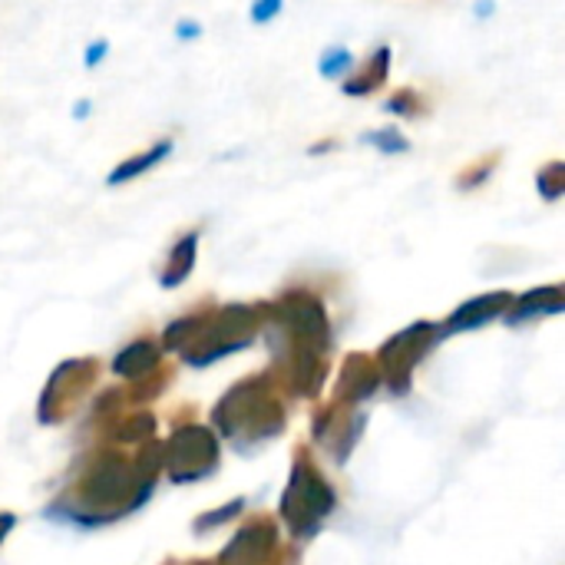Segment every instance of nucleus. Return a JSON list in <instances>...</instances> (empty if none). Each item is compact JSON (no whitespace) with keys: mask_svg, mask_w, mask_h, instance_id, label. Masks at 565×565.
<instances>
[{"mask_svg":"<svg viewBox=\"0 0 565 565\" xmlns=\"http://www.w3.org/2000/svg\"><path fill=\"white\" fill-rule=\"evenodd\" d=\"M344 146V139L338 136V132H331V136H321V139H315L311 146H308V156L311 159H321V156H331V152H338Z\"/></svg>","mask_w":565,"mask_h":565,"instance_id":"obj_15","label":"nucleus"},{"mask_svg":"<svg viewBox=\"0 0 565 565\" xmlns=\"http://www.w3.org/2000/svg\"><path fill=\"white\" fill-rule=\"evenodd\" d=\"M536 192L546 205H556L565 195V162L550 159L536 169Z\"/></svg>","mask_w":565,"mask_h":565,"instance_id":"obj_11","label":"nucleus"},{"mask_svg":"<svg viewBox=\"0 0 565 565\" xmlns=\"http://www.w3.org/2000/svg\"><path fill=\"white\" fill-rule=\"evenodd\" d=\"M172 152H175V136H172V132H169V136H159V139L149 142L146 149H136V152H129L126 159H119V162L106 172V185H109V189H119V185H126V182H136V179H142L146 172H152L156 166H162Z\"/></svg>","mask_w":565,"mask_h":565,"instance_id":"obj_5","label":"nucleus"},{"mask_svg":"<svg viewBox=\"0 0 565 565\" xmlns=\"http://www.w3.org/2000/svg\"><path fill=\"white\" fill-rule=\"evenodd\" d=\"M172 33H175V40H179V43H192V40H199V36H202V23H199V20H192V17H182V20L175 23V30H172Z\"/></svg>","mask_w":565,"mask_h":565,"instance_id":"obj_16","label":"nucleus"},{"mask_svg":"<svg viewBox=\"0 0 565 565\" xmlns=\"http://www.w3.org/2000/svg\"><path fill=\"white\" fill-rule=\"evenodd\" d=\"M281 321L305 341H315L318 348L328 341V311L311 291H288L278 301Z\"/></svg>","mask_w":565,"mask_h":565,"instance_id":"obj_1","label":"nucleus"},{"mask_svg":"<svg viewBox=\"0 0 565 565\" xmlns=\"http://www.w3.org/2000/svg\"><path fill=\"white\" fill-rule=\"evenodd\" d=\"M89 113H93V103H89V99H76V106H73V119H76V122H83Z\"/></svg>","mask_w":565,"mask_h":565,"instance_id":"obj_17","label":"nucleus"},{"mask_svg":"<svg viewBox=\"0 0 565 565\" xmlns=\"http://www.w3.org/2000/svg\"><path fill=\"white\" fill-rule=\"evenodd\" d=\"M493 10H497V7H493V0H480V3H477V10H473V13H477V17H490V13H493Z\"/></svg>","mask_w":565,"mask_h":565,"instance_id":"obj_18","label":"nucleus"},{"mask_svg":"<svg viewBox=\"0 0 565 565\" xmlns=\"http://www.w3.org/2000/svg\"><path fill=\"white\" fill-rule=\"evenodd\" d=\"M281 10H285V0H252L248 3V20L255 26H268V23H275L281 17Z\"/></svg>","mask_w":565,"mask_h":565,"instance_id":"obj_13","label":"nucleus"},{"mask_svg":"<svg viewBox=\"0 0 565 565\" xmlns=\"http://www.w3.org/2000/svg\"><path fill=\"white\" fill-rule=\"evenodd\" d=\"M152 361H156L152 341H132V344L113 361V371H119V374H139V371L149 367Z\"/></svg>","mask_w":565,"mask_h":565,"instance_id":"obj_12","label":"nucleus"},{"mask_svg":"<svg viewBox=\"0 0 565 565\" xmlns=\"http://www.w3.org/2000/svg\"><path fill=\"white\" fill-rule=\"evenodd\" d=\"M354 63H358L354 50L344 46V43H334V46H324V50H321V56H318V73H321V79H338V83H341V79L351 73Z\"/></svg>","mask_w":565,"mask_h":565,"instance_id":"obj_10","label":"nucleus"},{"mask_svg":"<svg viewBox=\"0 0 565 565\" xmlns=\"http://www.w3.org/2000/svg\"><path fill=\"white\" fill-rule=\"evenodd\" d=\"M381 109L394 119H404V122H424L427 116H434L437 106L420 86H397L384 96Z\"/></svg>","mask_w":565,"mask_h":565,"instance_id":"obj_7","label":"nucleus"},{"mask_svg":"<svg viewBox=\"0 0 565 565\" xmlns=\"http://www.w3.org/2000/svg\"><path fill=\"white\" fill-rule=\"evenodd\" d=\"M503 156H507L503 149H490V152L473 156L470 162H463V166L454 172V189L463 192V195H473V192L487 189V185L493 182V175L500 172Z\"/></svg>","mask_w":565,"mask_h":565,"instance_id":"obj_8","label":"nucleus"},{"mask_svg":"<svg viewBox=\"0 0 565 565\" xmlns=\"http://www.w3.org/2000/svg\"><path fill=\"white\" fill-rule=\"evenodd\" d=\"M391 66H394V46L391 43H377L364 60H358L351 66V73L341 79V93L351 99H367L377 96L387 79H391Z\"/></svg>","mask_w":565,"mask_h":565,"instance_id":"obj_2","label":"nucleus"},{"mask_svg":"<svg viewBox=\"0 0 565 565\" xmlns=\"http://www.w3.org/2000/svg\"><path fill=\"white\" fill-rule=\"evenodd\" d=\"M106 56H109V40H106V36H96V40L86 46V53H83V66H86V70H96Z\"/></svg>","mask_w":565,"mask_h":565,"instance_id":"obj_14","label":"nucleus"},{"mask_svg":"<svg viewBox=\"0 0 565 565\" xmlns=\"http://www.w3.org/2000/svg\"><path fill=\"white\" fill-rule=\"evenodd\" d=\"M361 142H364V146H371V149H377L381 156H407V152L414 149L411 136H407V132H401L397 126L367 129V132L361 136Z\"/></svg>","mask_w":565,"mask_h":565,"instance_id":"obj_9","label":"nucleus"},{"mask_svg":"<svg viewBox=\"0 0 565 565\" xmlns=\"http://www.w3.org/2000/svg\"><path fill=\"white\" fill-rule=\"evenodd\" d=\"M563 311V285H543V288H530L523 298H513L510 311L503 315L507 324H523L530 318H546V315H559Z\"/></svg>","mask_w":565,"mask_h":565,"instance_id":"obj_6","label":"nucleus"},{"mask_svg":"<svg viewBox=\"0 0 565 565\" xmlns=\"http://www.w3.org/2000/svg\"><path fill=\"white\" fill-rule=\"evenodd\" d=\"M513 305V291H487V295H477L470 298L467 305H460L447 324H444V334H457V331H473V328H483L497 318H503Z\"/></svg>","mask_w":565,"mask_h":565,"instance_id":"obj_4","label":"nucleus"},{"mask_svg":"<svg viewBox=\"0 0 565 565\" xmlns=\"http://www.w3.org/2000/svg\"><path fill=\"white\" fill-rule=\"evenodd\" d=\"M202 232H205V222H192L175 235V242L169 245L166 262L159 268V288H179L189 281V275L195 271V262H199Z\"/></svg>","mask_w":565,"mask_h":565,"instance_id":"obj_3","label":"nucleus"}]
</instances>
